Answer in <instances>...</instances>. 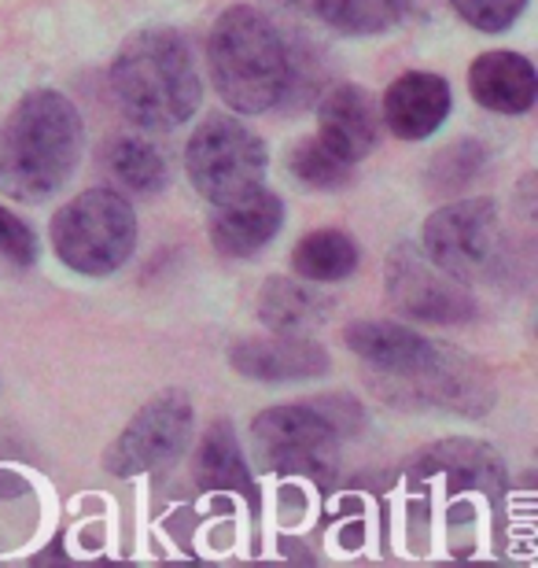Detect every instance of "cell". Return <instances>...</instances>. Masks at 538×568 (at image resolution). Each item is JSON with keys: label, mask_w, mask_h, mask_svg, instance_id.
Listing matches in <instances>:
<instances>
[{"label": "cell", "mask_w": 538, "mask_h": 568, "mask_svg": "<svg viewBox=\"0 0 538 568\" xmlns=\"http://www.w3.org/2000/svg\"><path fill=\"white\" fill-rule=\"evenodd\" d=\"M85 122L60 89H33L0 126V192L16 203H44L74 178Z\"/></svg>", "instance_id": "1"}, {"label": "cell", "mask_w": 538, "mask_h": 568, "mask_svg": "<svg viewBox=\"0 0 538 568\" xmlns=\"http://www.w3.org/2000/svg\"><path fill=\"white\" fill-rule=\"evenodd\" d=\"M114 104L141 130H177L200 111L203 82L185 33L174 27H141L111 60Z\"/></svg>", "instance_id": "2"}, {"label": "cell", "mask_w": 538, "mask_h": 568, "mask_svg": "<svg viewBox=\"0 0 538 568\" xmlns=\"http://www.w3.org/2000/svg\"><path fill=\"white\" fill-rule=\"evenodd\" d=\"M214 93L236 115H266L288 97L295 60L288 41L258 8L233 4L214 19L207 38Z\"/></svg>", "instance_id": "3"}, {"label": "cell", "mask_w": 538, "mask_h": 568, "mask_svg": "<svg viewBox=\"0 0 538 568\" xmlns=\"http://www.w3.org/2000/svg\"><path fill=\"white\" fill-rule=\"evenodd\" d=\"M362 422L365 414L351 395H325V399L270 406L251 422L247 439L262 469L317 476L328 469L336 447L354 436Z\"/></svg>", "instance_id": "4"}, {"label": "cell", "mask_w": 538, "mask_h": 568, "mask_svg": "<svg viewBox=\"0 0 538 568\" xmlns=\"http://www.w3.org/2000/svg\"><path fill=\"white\" fill-rule=\"evenodd\" d=\"M420 252L461 284H501L517 274V244L490 196L454 200L435 211L420 230Z\"/></svg>", "instance_id": "5"}, {"label": "cell", "mask_w": 538, "mask_h": 568, "mask_svg": "<svg viewBox=\"0 0 538 568\" xmlns=\"http://www.w3.org/2000/svg\"><path fill=\"white\" fill-rule=\"evenodd\" d=\"M55 258L82 277H111L133 258L136 214L119 189H85L52 214Z\"/></svg>", "instance_id": "6"}, {"label": "cell", "mask_w": 538, "mask_h": 568, "mask_svg": "<svg viewBox=\"0 0 538 568\" xmlns=\"http://www.w3.org/2000/svg\"><path fill=\"white\" fill-rule=\"evenodd\" d=\"M185 170L192 189L211 207H222L266 185L270 152L266 141L240 119L207 115L185 144Z\"/></svg>", "instance_id": "7"}, {"label": "cell", "mask_w": 538, "mask_h": 568, "mask_svg": "<svg viewBox=\"0 0 538 568\" xmlns=\"http://www.w3.org/2000/svg\"><path fill=\"white\" fill-rule=\"evenodd\" d=\"M387 403L406 410H443L461 417H487L495 406V377L461 347L435 344L432 355L403 377H373Z\"/></svg>", "instance_id": "8"}, {"label": "cell", "mask_w": 538, "mask_h": 568, "mask_svg": "<svg viewBox=\"0 0 538 568\" xmlns=\"http://www.w3.org/2000/svg\"><path fill=\"white\" fill-rule=\"evenodd\" d=\"M384 295L398 314L420 325H468L479 317L476 295L443 274L414 244H398L384 263Z\"/></svg>", "instance_id": "9"}, {"label": "cell", "mask_w": 538, "mask_h": 568, "mask_svg": "<svg viewBox=\"0 0 538 568\" xmlns=\"http://www.w3.org/2000/svg\"><path fill=\"white\" fill-rule=\"evenodd\" d=\"M192 422H196V410H192V399L185 392L170 388L155 395L111 439V447L104 450V469L111 476H141L166 469L170 462H177L189 450Z\"/></svg>", "instance_id": "10"}, {"label": "cell", "mask_w": 538, "mask_h": 568, "mask_svg": "<svg viewBox=\"0 0 538 568\" xmlns=\"http://www.w3.org/2000/svg\"><path fill=\"white\" fill-rule=\"evenodd\" d=\"M229 366L255 384H306L328 377V351L306 333H270L255 339H236L229 347Z\"/></svg>", "instance_id": "11"}, {"label": "cell", "mask_w": 538, "mask_h": 568, "mask_svg": "<svg viewBox=\"0 0 538 568\" xmlns=\"http://www.w3.org/2000/svg\"><path fill=\"white\" fill-rule=\"evenodd\" d=\"M406 473L409 480H443L454 495L473 491L498 498L506 491V465H501L498 450L490 443L465 436L432 443L406 465Z\"/></svg>", "instance_id": "12"}, {"label": "cell", "mask_w": 538, "mask_h": 568, "mask_svg": "<svg viewBox=\"0 0 538 568\" xmlns=\"http://www.w3.org/2000/svg\"><path fill=\"white\" fill-rule=\"evenodd\" d=\"M380 104L365 85L343 82L328 89L317 104V138L354 166L373 155V148L380 144Z\"/></svg>", "instance_id": "13"}, {"label": "cell", "mask_w": 538, "mask_h": 568, "mask_svg": "<svg viewBox=\"0 0 538 568\" xmlns=\"http://www.w3.org/2000/svg\"><path fill=\"white\" fill-rule=\"evenodd\" d=\"M454 93L443 74L432 71H406L398 74L380 100L384 126L395 133L398 141H425L450 119Z\"/></svg>", "instance_id": "14"}, {"label": "cell", "mask_w": 538, "mask_h": 568, "mask_svg": "<svg viewBox=\"0 0 538 568\" xmlns=\"http://www.w3.org/2000/svg\"><path fill=\"white\" fill-rule=\"evenodd\" d=\"M284 230V200L273 189H255L244 200L214 207L207 222L211 244L229 258H251L262 247L273 244V236Z\"/></svg>", "instance_id": "15"}, {"label": "cell", "mask_w": 538, "mask_h": 568, "mask_svg": "<svg viewBox=\"0 0 538 568\" xmlns=\"http://www.w3.org/2000/svg\"><path fill=\"white\" fill-rule=\"evenodd\" d=\"M468 89L476 104L495 115H524L538 100V74L528 55L495 49L476 55L468 67Z\"/></svg>", "instance_id": "16"}, {"label": "cell", "mask_w": 538, "mask_h": 568, "mask_svg": "<svg viewBox=\"0 0 538 568\" xmlns=\"http://www.w3.org/2000/svg\"><path fill=\"white\" fill-rule=\"evenodd\" d=\"M343 344H347L354 358H362L369 366L373 377H403V373L417 369L432 355L435 339L420 336L406 325L369 317V322H351L343 328Z\"/></svg>", "instance_id": "17"}, {"label": "cell", "mask_w": 538, "mask_h": 568, "mask_svg": "<svg viewBox=\"0 0 538 568\" xmlns=\"http://www.w3.org/2000/svg\"><path fill=\"white\" fill-rule=\"evenodd\" d=\"M255 314L270 333H314L317 325L328 322L332 300L314 281L270 277L258 288Z\"/></svg>", "instance_id": "18"}, {"label": "cell", "mask_w": 538, "mask_h": 568, "mask_svg": "<svg viewBox=\"0 0 538 568\" xmlns=\"http://www.w3.org/2000/svg\"><path fill=\"white\" fill-rule=\"evenodd\" d=\"M362 263V252L354 244L351 233L343 230H314L306 233L292 252V270L303 281L328 284V281H347Z\"/></svg>", "instance_id": "19"}, {"label": "cell", "mask_w": 538, "mask_h": 568, "mask_svg": "<svg viewBox=\"0 0 538 568\" xmlns=\"http://www.w3.org/2000/svg\"><path fill=\"white\" fill-rule=\"evenodd\" d=\"M104 163H108V174L114 178V185H122L130 192L148 196V192L166 189L170 170H166L163 152H159L152 141L136 138V133H122V138H114L104 152Z\"/></svg>", "instance_id": "20"}, {"label": "cell", "mask_w": 538, "mask_h": 568, "mask_svg": "<svg viewBox=\"0 0 538 568\" xmlns=\"http://www.w3.org/2000/svg\"><path fill=\"white\" fill-rule=\"evenodd\" d=\"M317 19L347 38H376L406 19L409 0H311Z\"/></svg>", "instance_id": "21"}, {"label": "cell", "mask_w": 538, "mask_h": 568, "mask_svg": "<svg viewBox=\"0 0 538 568\" xmlns=\"http://www.w3.org/2000/svg\"><path fill=\"white\" fill-rule=\"evenodd\" d=\"M196 480L211 491H236L247 484L244 447L236 439V428L229 422H214L200 439L196 450Z\"/></svg>", "instance_id": "22"}, {"label": "cell", "mask_w": 538, "mask_h": 568, "mask_svg": "<svg viewBox=\"0 0 538 568\" xmlns=\"http://www.w3.org/2000/svg\"><path fill=\"white\" fill-rule=\"evenodd\" d=\"M284 166H288V174L311 192L343 189V185H351V178H354V163L339 159L317 133L314 138L295 141L288 148V155H284Z\"/></svg>", "instance_id": "23"}, {"label": "cell", "mask_w": 538, "mask_h": 568, "mask_svg": "<svg viewBox=\"0 0 538 568\" xmlns=\"http://www.w3.org/2000/svg\"><path fill=\"white\" fill-rule=\"evenodd\" d=\"M484 166H487V144L465 138V141H454L450 148H443V152L432 159L428 181L435 192H461L484 174Z\"/></svg>", "instance_id": "24"}, {"label": "cell", "mask_w": 538, "mask_h": 568, "mask_svg": "<svg viewBox=\"0 0 538 568\" xmlns=\"http://www.w3.org/2000/svg\"><path fill=\"white\" fill-rule=\"evenodd\" d=\"M454 11L479 33H506L517 27L528 0H450Z\"/></svg>", "instance_id": "25"}, {"label": "cell", "mask_w": 538, "mask_h": 568, "mask_svg": "<svg viewBox=\"0 0 538 568\" xmlns=\"http://www.w3.org/2000/svg\"><path fill=\"white\" fill-rule=\"evenodd\" d=\"M41 247H38V233L30 230L19 214H11L8 207H0V258L19 270H30L38 263Z\"/></svg>", "instance_id": "26"}]
</instances>
